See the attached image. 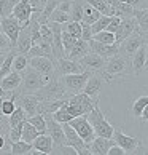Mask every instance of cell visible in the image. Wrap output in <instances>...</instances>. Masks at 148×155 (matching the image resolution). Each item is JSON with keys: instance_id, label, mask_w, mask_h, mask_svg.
I'll return each mask as SVG.
<instances>
[{"instance_id": "1", "label": "cell", "mask_w": 148, "mask_h": 155, "mask_svg": "<svg viewBox=\"0 0 148 155\" xmlns=\"http://www.w3.org/2000/svg\"><path fill=\"white\" fill-rule=\"evenodd\" d=\"M99 104V96L91 97L84 91L77 94H72L69 99L65 101V107L72 117H80V115H88L93 109Z\"/></svg>"}, {"instance_id": "2", "label": "cell", "mask_w": 148, "mask_h": 155, "mask_svg": "<svg viewBox=\"0 0 148 155\" xmlns=\"http://www.w3.org/2000/svg\"><path fill=\"white\" fill-rule=\"evenodd\" d=\"M53 77H45L42 75L37 69L33 67H27L24 72H22V83L19 87V93L21 94H33L43 87L45 83H48Z\"/></svg>"}, {"instance_id": "3", "label": "cell", "mask_w": 148, "mask_h": 155, "mask_svg": "<svg viewBox=\"0 0 148 155\" xmlns=\"http://www.w3.org/2000/svg\"><path fill=\"white\" fill-rule=\"evenodd\" d=\"M129 64L131 62H129L128 56L118 53L115 56H112L110 59H107L105 67H104V71H102V75H104V78L107 82H110V80L115 78V77H123L129 72Z\"/></svg>"}, {"instance_id": "4", "label": "cell", "mask_w": 148, "mask_h": 155, "mask_svg": "<svg viewBox=\"0 0 148 155\" xmlns=\"http://www.w3.org/2000/svg\"><path fill=\"white\" fill-rule=\"evenodd\" d=\"M40 101H53V99H64V97H70L69 93L65 91L64 85L61 83L58 75H54L48 83H45L37 93H33Z\"/></svg>"}, {"instance_id": "5", "label": "cell", "mask_w": 148, "mask_h": 155, "mask_svg": "<svg viewBox=\"0 0 148 155\" xmlns=\"http://www.w3.org/2000/svg\"><path fill=\"white\" fill-rule=\"evenodd\" d=\"M88 120L93 125V128L96 131V136H102V137H113V133H115V128L112 126V123L105 118V115L102 114L99 104L96 106L93 110L88 114Z\"/></svg>"}, {"instance_id": "6", "label": "cell", "mask_w": 148, "mask_h": 155, "mask_svg": "<svg viewBox=\"0 0 148 155\" xmlns=\"http://www.w3.org/2000/svg\"><path fill=\"white\" fill-rule=\"evenodd\" d=\"M91 77V72L89 71H83V72H78V74H67V75H61L59 80L61 83L64 85L65 91L69 93V96L72 94H77V93H81L86 87L88 80Z\"/></svg>"}, {"instance_id": "7", "label": "cell", "mask_w": 148, "mask_h": 155, "mask_svg": "<svg viewBox=\"0 0 148 155\" xmlns=\"http://www.w3.org/2000/svg\"><path fill=\"white\" fill-rule=\"evenodd\" d=\"M69 123L77 130V133L81 136V139L86 142V144H91V142H93V139L96 137V131H94L93 125H91V122L88 120L86 115L73 117Z\"/></svg>"}, {"instance_id": "8", "label": "cell", "mask_w": 148, "mask_h": 155, "mask_svg": "<svg viewBox=\"0 0 148 155\" xmlns=\"http://www.w3.org/2000/svg\"><path fill=\"white\" fill-rule=\"evenodd\" d=\"M145 43H146L145 35L140 31H137V32H134L132 35H129L126 40H123V42L119 43V53L128 56V58H132V54Z\"/></svg>"}, {"instance_id": "9", "label": "cell", "mask_w": 148, "mask_h": 155, "mask_svg": "<svg viewBox=\"0 0 148 155\" xmlns=\"http://www.w3.org/2000/svg\"><path fill=\"white\" fill-rule=\"evenodd\" d=\"M146 69H148V43L142 45L131 58V71H132L134 75H142Z\"/></svg>"}, {"instance_id": "10", "label": "cell", "mask_w": 148, "mask_h": 155, "mask_svg": "<svg viewBox=\"0 0 148 155\" xmlns=\"http://www.w3.org/2000/svg\"><path fill=\"white\" fill-rule=\"evenodd\" d=\"M29 66L37 69L45 77H54L56 75V61L48 58V56H33V58L29 59Z\"/></svg>"}, {"instance_id": "11", "label": "cell", "mask_w": 148, "mask_h": 155, "mask_svg": "<svg viewBox=\"0 0 148 155\" xmlns=\"http://www.w3.org/2000/svg\"><path fill=\"white\" fill-rule=\"evenodd\" d=\"M107 59L102 58L100 54L94 53V51H89L88 54H84L81 59H80V64L83 66L84 71H89L91 74H99L104 71Z\"/></svg>"}, {"instance_id": "12", "label": "cell", "mask_w": 148, "mask_h": 155, "mask_svg": "<svg viewBox=\"0 0 148 155\" xmlns=\"http://www.w3.org/2000/svg\"><path fill=\"white\" fill-rule=\"evenodd\" d=\"M139 31V24H137V19L135 16H129V18H123L121 22H119L118 29L115 32V37H116V43L119 45L123 40H126L129 35H132L134 32Z\"/></svg>"}, {"instance_id": "13", "label": "cell", "mask_w": 148, "mask_h": 155, "mask_svg": "<svg viewBox=\"0 0 148 155\" xmlns=\"http://www.w3.org/2000/svg\"><path fill=\"white\" fill-rule=\"evenodd\" d=\"M0 29H2L10 37L11 43H13V48H14L16 47V42H18V37H19V32L22 29L21 21L16 19L13 15L8 16V18H2V26H0Z\"/></svg>"}, {"instance_id": "14", "label": "cell", "mask_w": 148, "mask_h": 155, "mask_svg": "<svg viewBox=\"0 0 148 155\" xmlns=\"http://www.w3.org/2000/svg\"><path fill=\"white\" fill-rule=\"evenodd\" d=\"M84 69L83 66L80 64V61H73L70 58H59L56 61V75L61 77V75H67V74H78V72H83Z\"/></svg>"}, {"instance_id": "15", "label": "cell", "mask_w": 148, "mask_h": 155, "mask_svg": "<svg viewBox=\"0 0 148 155\" xmlns=\"http://www.w3.org/2000/svg\"><path fill=\"white\" fill-rule=\"evenodd\" d=\"M113 139H115V142L118 146H121L124 150H126V153H134L135 149L142 144L140 139H137V137H134V136H128L126 133H123L121 130H115Z\"/></svg>"}, {"instance_id": "16", "label": "cell", "mask_w": 148, "mask_h": 155, "mask_svg": "<svg viewBox=\"0 0 148 155\" xmlns=\"http://www.w3.org/2000/svg\"><path fill=\"white\" fill-rule=\"evenodd\" d=\"M89 47H91V51L100 54L102 58L105 59H110L112 56H115L119 53V45L118 43H102V42H97V40H89Z\"/></svg>"}, {"instance_id": "17", "label": "cell", "mask_w": 148, "mask_h": 155, "mask_svg": "<svg viewBox=\"0 0 148 155\" xmlns=\"http://www.w3.org/2000/svg\"><path fill=\"white\" fill-rule=\"evenodd\" d=\"M32 13H33V8H32V5L29 3V0H19V2L14 5V8H13V16L16 19L21 21L22 27L30 22Z\"/></svg>"}, {"instance_id": "18", "label": "cell", "mask_w": 148, "mask_h": 155, "mask_svg": "<svg viewBox=\"0 0 148 155\" xmlns=\"http://www.w3.org/2000/svg\"><path fill=\"white\" fill-rule=\"evenodd\" d=\"M113 144H116L113 137H102V136H96L93 142L89 144V150L91 155H109V150Z\"/></svg>"}, {"instance_id": "19", "label": "cell", "mask_w": 148, "mask_h": 155, "mask_svg": "<svg viewBox=\"0 0 148 155\" xmlns=\"http://www.w3.org/2000/svg\"><path fill=\"white\" fill-rule=\"evenodd\" d=\"M18 99H19V106L24 109V112L27 114V118L38 114V104H40V99L35 94H18Z\"/></svg>"}, {"instance_id": "20", "label": "cell", "mask_w": 148, "mask_h": 155, "mask_svg": "<svg viewBox=\"0 0 148 155\" xmlns=\"http://www.w3.org/2000/svg\"><path fill=\"white\" fill-rule=\"evenodd\" d=\"M30 48H32V37H30V22H29L27 26H24V27L21 29L14 50H16V53H24V54H27Z\"/></svg>"}, {"instance_id": "21", "label": "cell", "mask_w": 148, "mask_h": 155, "mask_svg": "<svg viewBox=\"0 0 148 155\" xmlns=\"http://www.w3.org/2000/svg\"><path fill=\"white\" fill-rule=\"evenodd\" d=\"M22 83V75L21 72H16V71H11L8 75H5L2 80H0V85L5 91L8 93H13V91H18L19 87Z\"/></svg>"}, {"instance_id": "22", "label": "cell", "mask_w": 148, "mask_h": 155, "mask_svg": "<svg viewBox=\"0 0 148 155\" xmlns=\"http://www.w3.org/2000/svg\"><path fill=\"white\" fill-rule=\"evenodd\" d=\"M104 83H105L104 75L100 77L99 74H91V77H89V80H88V83H86V87H84L83 91L86 94H89L91 97H97L102 87H104Z\"/></svg>"}, {"instance_id": "23", "label": "cell", "mask_w": 148, "mask_h": 155, "mask_svg": "<svg viewBox=\"0 0 148 155\" xmlns=\"http://www.w3.org/2000/svg\"><path fill=\"white\" fill-rule=\"evenodd\" d=\"M33 149H37L38 152L42 153H51L53 152V147H54V142H53V137H51L48 133H42L35 137V141L32 142Z\"/></svg>"}, {"instance_id": "24", "label": "cell", "mask_w": 148, "mask_h": 155, "mask_svg": "<svg viewBox=\"0 0 148 155\" xmlns=\"http://www.w3.org/2000/svg\"><path fill=\"white\" fill-rule=\"evenodd\" d=\"M89 51H91L89 42H86V40H83V38H78L77 43L72 47V50L67 53V58H70L73 61H80L84 54H88Z\"/></svg>"}, {"instance_id": "25", "label": "cell", "mask_w": 148, "mask_h": 155, "mask_svg": "<svg viewBox=\"0 0 148 155\" xmlns=\"http://www.w3.org/2000/svg\"><path fill=\"white\" fill-rule=\"evenodd\" d=\"M134 16L137 19L139 31L143 35H148V8H135Z\"/></svg>"}, {"instance_id": "26", "label": "cell", "mask_w": 148, "mask_h": 155, "mask_svg": "<svg viewBox=\"0 0 148 155\" xmlns=\"http://www.w3.org/2000/svg\"><path fill=\"white\" fill-rule=\"evenodd\" d=\"M100 11L97 8H94L91 3H88L86 0H84V7H83V21L88 22V24H93L96 22L99 18H100Z\"/></svg>"}, {"instance_id": "27", "label": "cell", "mask_w": 148, "mask_h": 155, "mask_svg": "<svg viewBox=\"0 0 148 155\" xmlns=\"http://www.w3.org/2000/svg\"><path fill=\"white\" fill-rule=\"evenodd\" d=\"M146 106H148V94H142L132 102V106H131V114H132L134 117L140 118L142 112H143V109Z\"/></svg>"}, {"instance_id": "28", "label": "cell", "mask_w": 148, "mask_h": 155, "mask_svg": "<svg viewBox=\"0 0 148 155\" xmlns=\"http://www.w3.org/2000/svg\"><path fill=\"white\" fill-rule=\"evenodd\" d=\"M38 134H42V133H40V131H38L30 122H27V120H26L24 128H22V137H21V139L26 141V142H30V144H32Z\"/></svg>"}, {"instance_id": "29", "label": "cell", "mask_w": 148, "mask_h": 155, "mask_svg": "<svg viewBox=\"0 0 148 155\" xmlns=\"http://www.w3.org/2000/svg\"><path fill=\"white\" fill-rule=\"evenodd\" d=\"M33 149V146L30 142H26V141H16V142H11V153L13 155H26L29 153L30 150Z\"/></svg>"}, {"instance_id": "30", "label": "cell", "mask_w": 148, "mask_h": 155, "mask_svg": "<svg viewBox=\"0 0 148 155\" xmlns=\"http://www.w3.org/2000/svg\"><path fill=\"white\" fill-rule=\"evenodd\" d=\"M29 56L24 54V53H16L14 56V61H13V71L16 72H24L27 67H29Z\"/></svg>"}, {"instance_id": "31", "label": "cell", "mask_w": 148, "mask_h": 155, "mask_svg": "<svg viewBox=\"0 0 148 155\" xmlns=\"http://www.w3.org/2000/svg\"><path fill=\"white\" fill-rule=\"evenodd\" d=\"M88 3H91L94 8H97L100 11V15H107V16H115L113 10L110 7L109 0H86Z\"/></svg>"}, {"instance_id": "32", "label": "cell", "mask_w": 148, "mask_h": 155, "mask_svg": "<svg viewBox=\"0 0 148 155\" xmlns=\"http://www.w3.org/2000/svg\"><path fill=\"white\" fill-rule=\"evenodd\" d=\"M83 7L84 0H73L70 10V21H83Z\"/></svg>"}, {"instance_id": "33", "label": "cell", "mask_w": 148, "mask_h": 155, "mask_svg": "<svg viewBox=\"0 0 148 155\" xmlns=\"http://www.w3.org/2000/svg\"><path fill=\"white\" fill-rule=\"evenodd\" d=\"M8 118H10V126H16V125L22 123V122H26L27 114L24 112V109H22L21 106H18L14 109V112L11 114V115H8Z\"/></svg>"}, {"instance_id": "34", "label": "cell", "mask_w": 148, "mask_h": 155, "mask_svg": "<svg viewBox=\"0 0 148 155\" xmlns=\"http://www.w3.org/2000/svg\"><path fill=\"white\" fill-rule=\"evenodd\" d=\"M51 115H53V118L56 120V122H59V123H69L70 120L73 118L70 114H69V110H67V107H65V102L64 104H62L58 110L56 112H53L51 114Z\"/></svg>"}, {"instance_id": "35", "label": "cell", "mask_w": 148, "mask_h": 155, "mask_svg": "<svg viewBox=\"0 0 148 155\" xmlns=\"http://www.w3.org/2000/svg\"><path fill=\"white\" fill-rule=\"evenodd\" d=\"M27 122H30L35 128L40 131V133H46V118H45L43 114H35V115H32L27 118Z\"/></svg>"}, {"instance_id": "36", "label": "cell", "mask_w": 148, "mask_h": 155, "mask_svg": "<svg viewBox=\"0 0 148 155\" xmlns=\"http://www.w3.org/2000/svg\"><path fill=\"white\" fill-rule=\"evenodd\" d=\"M77 40H78L77 37H73L72 34L67 31L64 26H62V45H64V50H65V56H67V53L72 50L73 45L77 43Z\"/></svg>"}, {"instance_id": "37", "label": "cell", "mask_w": 148, "mask_h": 155, "mask_svg": "<svg viewBox=\"0 0 148 155\" xmlns=\"http://www.w3.org/2000/svg\"><path fill=\"white\" fill-rule=\"evenodd\" d=\"M110 19H112V16L102 15L97 21L91 24V29H93V34H97V32H100V31H105V29H107V26L110 24Z\"/></svg>"}, {"instance_id": "38", "label": "cell", "mask_w": 148, "mask_h": 155, "mask_svg": "<svg viewBox=\"0 0 148 155\" xmlns=\"http://www.w3.org/2000/svg\"><path fill=\"white\" fill-rule=\"evenodd\" d=\"M94 40H97V42H102V43H116V37L115 34L110 32V31H100L97 34H94Z\"/></svg>"}, {"instance_id": "39", "label": "cell", "mask_w": 148, "mask_h": 155, "mask_svg": "<svg viewBox=\"0 0 148 155\" xmlns=\"http://www.w3.org/2000/svg\"><path fill=\"white\" fill-rule=\"evenodd\" d=\"M48 21H53V22H61V24H65V22L70 21V15L65 13V11H62L59 8H56L53 13H51L49 19Z\"/></svg>"}, {"instance_id": "40", "label": "cell", "mask_w": 148, "mask_h": 155, "mask_svg": "<svg viewBox=\"0 0 148 155\" xmlns=\"http://www.w3.org/2000/svg\"><path fill=\"white\" fill-rule=\"evenodd\" d=\"M16 2L13 0H0V16L2 18H8L13 15V8H14Z\"/></svg>"}, {"instance_id": "41", "label": "cell", "mask_w": 148, "mask_h": 155, "mask_svg": "<svg viewBox=\"0 0 148 155\" xmlns=\"http://www.w3.org/2000/svg\"><path fill=\"white\" fill-rule=\"evenodd\" d=\"M65 29L69 31L73 37L77 38H81V32H83V27H81V21H69L65 22Z\"/></svg>"}, {"instance_id": "42", "label": "cell", "mask_w": 148, "mask_h": 155, "mask_svg": "<svg viewBox=\"0 0 148 155\" xmlns=\"http://www.w3.org/2000/svg\"><path fill=\"white\" fill-rule=\"evenodd\" d=\"M51 153H58V155H78L77 149L72 147L69 144H62V146H54Z\"/></svg>"}, {"instance_id": "43", "label": "cell", "mask_w": 148, "mask_h": 155, "mask_svg": "<svg viewBox=\"0 0 148 155\" xmlns=\"http://www.w3.org/2000/svg\"><path fill=\"white\" fill-rule=\"evenodd\" d=\"M24 123L26 122H22L19 125H16V126H11L10 131H8V139L11 142H16V141H19L21 137H22V128H24Z\"/></svg>"}, {"instance_id": "44", "label": "cell", "mask_w": 148, "mask_h": 155, "mask_svg": "<svg viewBox=\"0 0 148 155\" xmlns=\"http://www.w3.org/2000/svg\"><path fill=\"white\" fill-rule=\"evenodd\" d=\"M11 50H13V43H11L10 37L3 31H0V51H2L3 54H7Z\"/></svg>"}, {"instance_id": "45", "label": "cell", "mask_w": 148, "mask_h": 155, "mask_svg": "<svg viewBox=\"0 0 148 155\" xmlns=\"http://www.w3.org/2000/svg\"><path fill=\"white\" fill-rule=\"evenodd\" d=\"M81 27H83L81 38H83V40H86V42H89V40H93L94 34H93V29H91V24H88V22L81 21Z\"/></svg>"}, {"instance_id": "46", "label": "cell", "mask_w": 148, "mask_h": 155, "mask_svg": "<svg viewBox=\"0 0 148 155\" xmlns=\"http://www.w3.org/2000/svg\"><path fill=\"white\" fill-rule=\"evenodd\" d=\"M121 19L123 18H119V16H112V19H110V24L107 26V29L105 31H110V32H113L115 34L116 32V29H118V26H119V22H121Z\"/></svg>"}, {"instance_id": "47", "label": "cell", "mask_w": 148, "mask_h": 155, "mask_svg": "<svg viewBox=\"0 0 148 155\" xmlns=\"http://www.w3.org/2000/svg\"><path fill=\"white\" fill-rule=\"evenodd\" d=\"M124 153H126V150L118 144H113L110 147V150H109V155H124Z\"/></svg>"}, {"instance_id": "48", "label": "cell", "mask_w": 148, "mask_h": 155, "mask_svg": "<svg viewBox=\"0 0 148 155\" xmlns=\"http://www.w3.org/2000/svg\"><path fill=\"white\" fill-rule=\"evenodd\" d=\"M142 120H143V122H146L148 123V106L143 109V112H142V117H140Z\"/></svg>"}, {"instance_id": "49", "label": "cell", "mask_w": 148, "mask_h": 155, "mask_svg": "<svg viewBox=\"0 0 148 155\" xmlns=\"http://www.w3.org/2000/svg\"><path fill=\"white\" fill-rule=\"evenodd\" d=\"M7 94H10V93H8V91H5L2 88V85H0V97H7Z\"/></svg>"}, {"instance_id": "50", "label": "cell", "mask_w": 148, "mask_h": 155, "mask_svg": "<svg viewBox=\"0 0 148 155\" xmlns=\"http://www.w3.org/2000/svg\"><path fill=\"white\" fill-rule=\"evenodd\" d=\"M3 59H5V54L0 56V67H2V64H3Z\"/></svg>"}, {"instance_id": "51", "label": "cell", "mask_w": 148, "mask_h": 155, "mask_svg": "<svg viewBox=\"0 0 148 155\" xmlns=\"http://www.w3.org/2000/svg\"><path fill=\"white\" fill-rule=\"evenodd\" d=\"M3 99H5V97H0V112H2V104H3Z\"/></svg>"}, {"instance_id": "52", "label": "cell", "mask_w": 148, "mask_h": 155, "mask_svg": "<svg viewBox=\"0 0 148 155\" xmlns=\"http://www.w3.org/2000/svg\"><path fill=\"white\" fill-rule=\"evenodd\" d=\"M145 8H148V0H145Z\"/></svg>"}, {"instance_id": "53", "label": "cell", "mask_w": 148, "mask_h": 155, "mask_svg": "<svg viewBox=\"0 0 148 155\" xmlns=\"http://www.w3.org/2000/svg\"><path fill=\"white\" fill-rule=\"evenodd\" d=\"M0 26H2V16H0Z\"/></svg>"}, {"instance_id": "54", "label": "cell", "mask_w": 148, "mask_h": 155, "mask_svg": "<svg viewBox=\"0 0 148 155\" xmlns=\"http://www.w3.org/2000/svg\"><path fill=\"white\" fill-rule=\"evenodd\" d=\"M13 2H16V3H18V2H19V0H13Z\"/></svg>"}]
</instances>
